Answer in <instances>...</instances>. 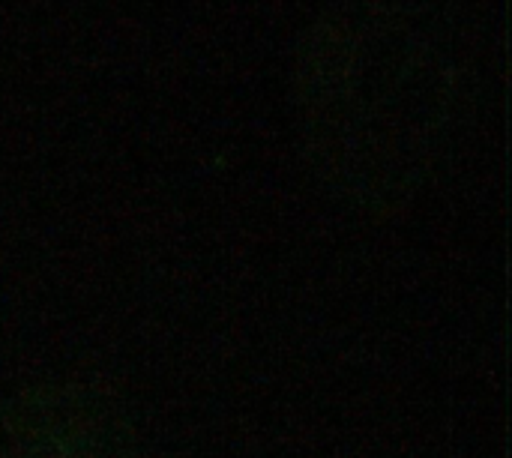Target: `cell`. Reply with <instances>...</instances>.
Instances as JSON below:
<instances>
[{"instance_id": "6da1fadb", "label": "cell", "mask_w": 512, "mask_h": 458, "mask_svg": "<svg viewBox=\"0 0 512 458\" xmlns=\"http://www.w3.org/2000/svg\"><path fill=\"white\" fill-rule=\"evenodd\" d=\"M459 69L441 33L390 6H342L309 30L297 114L318 171L369 207L408 198L447 141Z\"/></svg>"}, {"instance_id": "7a4b0ae2", "label": "cell", "mask_w": 512, "mask_h": 458, "mask_svg": "<svg viewBox=\"0 0 512 458\" xmlns=\"http://www.w3.org/2000/svg\"><path fill=\"white\" fill-rule=\"evenodd\" d=\"M0 458H132V429L93 387H36L0 405Z\"/></svg>"}]
</instances>
